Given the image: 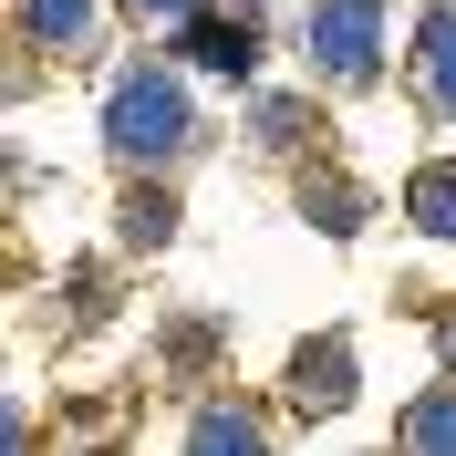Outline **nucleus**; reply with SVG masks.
<instances>
[{"label":"nucleus","mask_w":456,"mask_h":456,"mask_svg":"<svg viewBox=\"0 0 456 456\" xmlns=\"http://www.w3.org/2000/svg\"><path fill=\"white\" fill-rule=\"evenodd\" d=\"M415 94H426V114H456V11H426V31H415Z\"/></svg>","instance_id":"6"},{"label":"nucleus","mask_w":456,"mask_h":456,"mask_svg":"<svg viewBox=\"0 0 456 456\" xmlns=\"http://www.w3.org/2000/svg\"><path fill=\"white\" fill-rule=\"evenodd\" d=\"M353 395H363L353 342H301V363H290V404H301V415H342Z\"/></svg>","instance_id":"3"},{"label":"nucleus","mask_w":456,"mask_h":456,"mask_svg":"<svg viewBox=\"0 0 456 456\" xmlns=\"http://www.w3.org/2000/svg\"><path fill=\"white\" fill-rule=\"evenodd\" d=\"M187 53H198L208 73H249V62H259V0L218 11V21H187Z\"/></svg>","instance_id":"4"},{"label":"nucleus","mask_w":456,"mask_h":456,"mask_svg":"<svg viewBox=\"0 0 456 456\" xmlns=\"http://www.w3.org/2000/svg\"><path fill=\"white\" fill-rule=\"evenodd\" d=\"M167 228H176V198H135L125 208V239H135V249H156Z\"/></svg>","instance_id":"12"},{"label":"nucleus","mask_w":456,"mask_h":456,"mask_svg":"<svg viewBox=\"0 0 456 456\" xmlns=\"http://www.w3.org/2000/svg\"><path fill=\"white\" fill-rule=\"evenodd\" d=\"M404 218L426 228V239H456V167H426L404 187Z\"/></svg>","instance_id":"7"},{"label":"nucleus","mask_w":456,"mask_h":456,"mask_svg":"<svg viewBox=\"0 0 456 456\" xmlns=\"http://www.w3.org/2000/svg\"><path fill=\"white\" fill-rule=\"evenodd\" d=\"M404 446L456 456V384H436V395H415V404H404Z\"/></svg>","instance_id":"8"},{"label":"nucleus","mask_w":456,"mask_h":456,"mask_svg":"<svg viewBox=\"0 0 456 456\" xmlns=\"http://www.w3.org/2000/svg\"><path fill=\"white\" fill-rule=\"evenodd\" d=\"M301 125H312V114L290 104V94H259V114H249V135H259V145H301Z\"/></svg>","instance_id":"11"},{"label":"nucleus","mask_w":456,"mask_h":456,"mask_svg":"<svg viewBox=\"0 0 456 456\" xmlns=\"http://www.w3.org/2000/svg\"><path fill=\"white\" fill-rule=\"evenodd\" d=\"M187 446H198V456H239V446H259V426L239 415V404H208L198 426H187Z\"/></svg>","instance_id":"10"},{"label":"nucleus","mask_w":456,"mask_h":456,"mask_svg":"<svg viewBox=\"0 0 456 456\" xmlns=\"http://www.w3.org/2000/svg\"><path fill=\"white\" fill-rule=\"evenodd\" d=\"M301 218L332 228V239H353V228H363V198H353L342 176H312V187H301Z\"/></svg>","instance_id":"9"},{"label":"nucleus","mask_w":456,"mask_h":456,"mask_svg":"<svg viewBox=\"0 0 456 456\" xmlns=\"http://www.w3.org/2000/svg\"><path fill=\"white\" fill-rule=\"evenodd\" d=\"M104 145H114V167H167L176 145H187V84H176L167 62H135L104 94Z\"/></svg>","instance_id":"1"},{"label":"nucleus","mask_w":456,"mask_h":456,"mask_svg":"<svg viewBox=\"0 0 456 456\" xmlns=\"http://www.w3.org/2000/svg\"><path fill=\"white\" fill-rule=\"evenodd\" d=\"M125 11H135V21H187L198 0H125Z\"/></svg>","instance_id":"13"},{"label":"nucleus","mask_w":456,"mask_h":456,"mask_svg":"<svg viewBox=\"0 0 456 456\" xmlns=\"http://www.w3.org/2000/svg\"><path fill=\"white\" fill-rule=\"evenodd\" d=\"M384 0H312V21H301V53L332 73V84H363L373 62H384Z\"/></svg>","instance_id":"2"},{"label":"nucleus","mask_w":456,"mask_h":456,"mask_svg":"<svg viewBox=\"0 0 456 456\" xmlns=\"http://www.w3.org/2000/svg\"><path fill=\"white\" fill-rule=\"evenodd\" d=\"M436 353H446V363H456V312H446V332H436Z\"/></svg>","instance_id":"14"},{"label":"nucleus","mask_w":456,"mask_h":456,"mask_svg":"<svg viewBox=\"0 0 456 456\" xmlns=\"http://www.w3.org/2000/svg\"><path fill=\"white\" fill-rule=\"evenodd\" d=\"M21 31L42 53H94V42H104V11H94V0H21Z\"/></svg>","instance_id":"5"}]
</instances>
